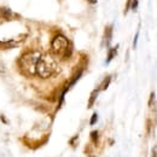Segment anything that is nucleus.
Returning a JSON list of instances; mask_svg holds the SVG:
<instances>
[{
	"instance_id": "nucleus-8",
	"label": "nucleus",
	"mask_w": 157,
	"mask_h": 157,
	"mask_svg": "<svg viewBox=\"0 0 157 157\" xmlns=\"http://www.w3.org/2000/svg\"><path fill=\"white\" fill-rule=\"evenodd\" d=\"M97 118H98L97 114H93V117L91 118V124H94V123L97 122Z\"/></svg>"
},
{
	"instance_id": "nucleus-7",
	"label": "nucleus",
	"mask_w": 157,
	"mask_h": 157,
	"mask_svg": "<svg viewBox=\"0 0 157 157\" xmlns=\"http://www.w3.org/2000/svg\"><path fill=\"white\" fill-rule=\"evenodd\" d=\"M91 138H92V140L94 143H97L98 141V132H92L91 133Z\"/></svg>"
},
{
	"instance_id": "nucleus-4",
	"label": "nucleus",
	"mask_w": 157,
	"mask_h": 157,
	"mask_svg": "<svg viewBox=\"0 0 157 157\" xmlns=\"http://www.w3.org/2000/svg\"><path fill=\"white\" fill-rule=\"evenodd\" d=\"M98 90H96V91H93V93H92V94H91V98H90V104H88V106H90V108H91V106H92V104H93V103H94V99L97 98V94H98Z\"/></svg>"
},
{
	"instance_id": "nucleus-3",
	"label": "nucleus",
	"mask_w": 157,
	"mask_h": 157,
	"mask_svg": "<svg viewBox=\"0 0 157 157\" xmlns=\"http://www.w3.org/2000/svg\"><path fill=\"white\" fill-rule=\"evenodd\" d=\"M51 50L55 56H58L62 58H69L73 52L70 41L62 34H58L53 38L52 44H51Z\"/></svg>"
},
{
	"instance_id": "nucleus-10",
	"label": "nucleus",
	"mask_w": 157,
	"mask_h": 157,
	"mask_svg": "<svg viewBox=\"0 0 157 157\" xmlns=\"http://www.w3.org/2000/svg\"><path fill=\"white\" fill-rule=\"evenodd\" d=\"M87 1H88L90 4H96V2H97V0H87Z\"/></svg>"
},
{
	"instance_id": "nucleus-5",
	"label": "nucleus",
	"mask_w": 157,
	"mask_h": 157,
	"mask_svg": "<svg viewBox=\"0 0 157 157\" xmlns=\"http://www.w3.org/2000/svg\"><path fill=\"white\" fill-rule=\"evenodd\" d=\"M116 51H117V47H115V48H113V50H110V52H109V56H108V63L111 60V59L114 58L115 56H116Z\"/></svg>"
},
{
	"instance_id": "nucleus-1",
	"label": "nucleus",
	"mask_w": 157,
	"mask_h": 157,
	"mask_svg": "<svg viewBox=\"0 0 157 157\" xmlns=\"http://www.w3.org/2000/svg\"><path fill=\"white\" fill-rule=\"evenodd\" d=\"M59 73L58 60L52 53H41L36 63V75L41 78H48Z\"/></svg>"
},
{
	"instance_id": "nucleus-9",
	"label": "nucleus",
	"mask_w": 157,
	"mask_h": 157,
	"mask_svg": "<svg viewBox=\"0 0 157 157\" xmlns=\"http://www.w3.org/2000/svg\"><path fill=\"white\" fill-rule=\"evenodd\" d=\"M4 71H5V67H4V64L0 60V73H4Z\"/></svg>"
},
{
	"instance_id": "nucleus-6",
	"label": "nucleus",
	"mask_w": 157,
	"mask_h": 157,
	"mask_svg": "<svg viewBox=\"0 0 157 157\" xmlns=\"http://www.w3.org/2000/svg\"><path fill=\"white\" fill-rule=\"evenodd\" d=\"M110 81H111V78H110V76H108V78L104 80V83H103V86H101V90H105V88L108 87V85L110 83Z\"/></svg>"
},
{
	"instance_id": "nucleus-2",
	"label": "nucleus",
	"mask_w": 157,
	"mask_h": 157,
	"mask_svg": "<svg viewBox=\"0 0 157 157\" xmlns=\"http://www.w3.org/2000/svg\"><path fill=\"white\" fill-rule=\"evenodd\" d=\"M41 52L39 51H29L25 52L20 59H18V68L21 73L28 78L36 75V63L39 60Z\"/></svg>"
}]
</instances>
